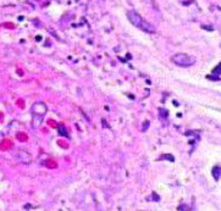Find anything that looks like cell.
I'll list each match as a JSON object with an SVG mask.
<instances>
[{
    "instance_id": "obj_1",
    "label": "cell",
    "mask_w": 221,
    "mask_h": 211,
    "mask_svg": "<svg viewBox=\"0 0 221 211\" xmlns=\"http://www.w3.org/2000/svg\"><path fill=\"white\" fill-rule=\"evenodd\" d=\"M127 17H128L130 22H131L133 26H136L137 28L142 29V31H144V32H149V33H154V32H155L154 27H153L148 21H146V20H144L139 14H138L137 11H134V10H130V11H128V14H127Z\"/></svg>"
},
{
    "instance_id": "obj_2",
    "label": "cell",
    "mask_w": 221,
    "mask_h": 211,
    "mask_svg": "<svg viewBox=\"0 0 221 211\" xmlns=\"http://www.w3.org/2000/svg\"><path fill=\"white\" fill-rule=\"evenodd\" d=\"M172 61L178 65V66H182V67H188V66H192L194 65L196 62V59L191 56V55H187V54H176L174 55L172 57Z\"/></svg>"
},
{
    "instance_id": "obj_3",
    "label": "cell",
    "mask_w": 221,
    "mask_h": 211,
    "mask_svg": "<svg viewBox=\"0 0 221 211\" xmlns=\"http://www.w3.org/2000/svg\"><path fill=\"white\" fill-rule=\"evenodd\" d=\"M32 110H33V112H36L38 115H44L45 111H46V107H45V105L43 103H37V104L33 105Z\"/></svg>"
},
{
    "instance_id": "obj_4",
    "label": "cell",
    "mask_w": 221,
    "mask_h": 211,
    "mask_svg": "<svg viewBox=\"0 0 221 211\" xmlns=\"http://www.w3.org/2000/svg\"><path fill=\"white\" fill-rule=\"evenodd\" d=\"M213 176H214V178H215L216 181L220 178V166H215V167L213 168Z\"/></svg>"
},
{
    "instance_id": "obj_5",
    "label": "cell",
    "mask_w": 221,
    "mask_h": 211,
    "mask_svg": "<svg viewBox=\"0 0 221 211\" xmlns=\"http://www.w3.org/2000/svg\"><path fill=\"white\" fill-rule=\"evenodd\" d=\"M159 111H160V115H161V117H162V118H166V117L169 116V112H168L166 110H164V109H160Z\"/></svg>"
},
{
    "instance_id": "obj_6",
    "label": "cell",
    "mask_w": 221,
    "mask_h": 211,
    "mask_svg": "<svg viewBox=\"0 0 221 211\" xmlns=\"http://www.w3.org/2000/svg\"><path fill=\"white\" fill-rule=\"evenodd\" d=\"M147 126H149V122H147V121H146V122H144V127H143V131H146V129H147Z\"/></svg>"
}]
</instances>
